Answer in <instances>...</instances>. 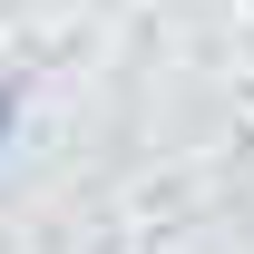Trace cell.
Segmentation results:
<instances>
[{"label": "cell", "instance_id": "obj_1", "mask_svg": "<svg viewBox=\"0 0 254 254\" xmlns=\"http://www.w3.org/2000/svg\"><path fill=\"white\" fill-rule=\"evenodd\" d=\"M0 127H10V98H0Z\"/></svg>", "mask_w": 254, "mask_h": 254}]
</instances>
